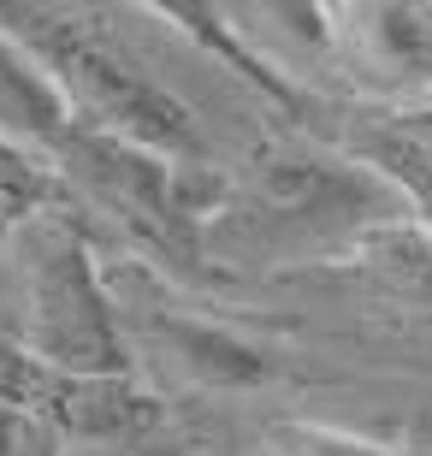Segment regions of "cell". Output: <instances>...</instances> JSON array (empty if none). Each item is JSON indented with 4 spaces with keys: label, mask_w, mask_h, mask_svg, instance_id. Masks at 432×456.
Here are the masks:
<instances>
[{
    "label": "cell",
    "mask_w": 432,
    "mask_h": 456,
    "mask_svg": "<svg viewBox=\"0 0 432 456\" xmlns=\"http://www.w3.org/2000/svg\"><path fill=\"white\" fill-rule=\"evenodd\" d=\"M60 451V433L42 427L36 415H18V409H0V456H53Z\"/></svg>",
    "instance_id": "cell-11"
},
{
    "label": "cell",
    "mask_w": 432,
    "mask_h": 456,
    "mask_svg": "<svg viewBox=\"0 0 432 456\" xmlns=\"http://www.w3.org/2000/svg\"><path fill=\"white\" fill-rule=\"evenodd\" d=\"M326 42L355 71L367 102H415L432 89V6L420 0L326 6Z\"/></svg>",
    "instance_id": "cell-4"
},
{
    "label": "cell",
    "mask_w": 432,
    "mask_h": 456,
    "mask_svg": "<svg viewBox=\"0 0 432 456\" xmlns=\"http://www.w3.org/2000/svg\"><path fill=\"white\" fill-rule=\"evenodd\" d=\"M18 350L71 379H136L131 344L101 290L77 220L42 214L24 232V338Z\"/></svg>",
    "instance_id": "cell-2"
},
{
    "label": "cell",
    "mask_w": 432,
    "mask_h": 456,
    "mask_svg": "<svg viewBox=\"0 0 432 456\" xmlns=\"http://www.w3.org/2000/svg\"><path fill=\"white\" fill-rule=\"evenodd\" d=\"M60 172L42 160V154L18 149V142H6L0 136V243L12 232H30L42 214H53L60 208Z\"/></svg>",
    "instance_id": "cell-9"
},
{
    "label": "cell",
    "mask_w": 432,
    "mask_h": 456,
    "mask_svg": "<svg viewBox=\"0 0 432 456\" xmlns=\"http://www.w3.org/2000/svg\"><path fill=\"white\" fill-rule=\"evenodd\" d=\"M266 439H273V451H279V456H403L397 444L362 439V433H349V427H326V421H279Z\"/></svg>",
    "instance_id": "cell-10"
},
{
    "label": "cell",
    "mask_w": 432,
    "mask_h": 456,
    "mask_svg": "<svg viewBox=\"0 0 432 456\" xmlns=\"http://www.w3.org/2000/svg\"><path fill=\"white\" fill-rule=\"evenodd\" d=\"M0 36L30 53L66 113L95 136L149 149L160 160H196V113L160 77L136 71L107 36L71 6L42 0H0Z\"/></svg>",
    "instance_id": "cell-1"
},
{
    "label": "cell",
    "mask_w": 432,
    "mask_h": 456,
    "mask_svg": "<svg viewBox=\"0 0 432 456\" xmlns=\"http://www.w3.org/2000/svg\"><path fill=\"white\" fill-rule=\"evenodd\" d=\"M154 12L172 18V24H178V30L196 42V48H208L214 60H225V66H232L243 84L261 89L266 102H279L290 118L308 113V102H314V95H308V89H302L290 71L273 66L266 53L249 48V42H243V24H225V6H190V0H167V6H154Z\"/></svg>",
    "instance_id": "cell-8"
},
{
    "label": "cell",
    "mask_w": 432,
    "mask_h": 456,
    "mask_svg": "<svg viewBox=\"0 0 432 456\" xmlns=\"http://www.w3.org/2000/svg\"><path fill=\"white\" fill-rule=\"evenodd\" d=\"M302 125L326 136L344 167L397 202V214L432 232V102H326L314 95Z\"/></svg>",
    "instance_id": "cell-3"
},
{
    "label": "cell",
    "mask_w": 432,
    "mask_h": 456,
    "mask_svg": "<svg viewBox=\"0 0 432 456\" xmlns=\"http://www.w3.org/2000/svg\"><path fill=\"white\" fill-rule=\"evenodd\" d=\"M332 279L349 290H367L373 303L415 314L432 326V232L409 220L367 225L344 243V255H332Z\"/></svg>",
    "instance_id": "cell-5"
},
{
    "label": "cell",
    "mask_w": 432,
    "mask_h": 456,
    "mask_svg": "<svg viewBox=\"0 0 432 456\" xmlns=\"http://www.w3.org/2000/svg\"><path fill=\"white\" fill-rule=\"evenodd\" d=\"M77 131V118L66 113V102L53 95V84L42 77L30 53L0 36V136L18 149L42 154L53 167V154L66 149V136Z\"/></svg>",
    "instance_id": "cell-7"
},
{
    "label": "cell",
    "mask_w": 432,
    "mask_h": 456,
    "mask_svg": "<svg viewBox=\"0 0 432 456\" xmlns=\"http://www.w3.org/2000/svg\"><path fill=\"white\" fill-rule=\"evenodd\" d=\"M154 344H160L190 379L219 386V391L261 386L266 373H273V362H266L261 344L237 338L232 326L201 321V314H154Z\"/></svg>",
    "instance_id": "cell-6"
}]
</instances>
